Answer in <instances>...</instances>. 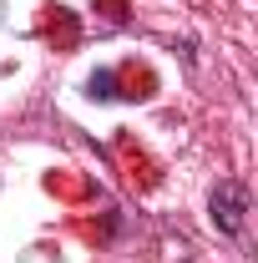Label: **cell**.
Instances as JSON below:
<instances>
[{
	"label": "cell",
	"instance_id": "7a4b0ae2",
	"mask_svg": "<svg viewBox=\"0 0 258 263\" xmlns=\"http://www.w3.org/2000/svg\"><path fill=\"white\" fill-rule=\"evenodd\" d=\"M91 97H117V91H112V71H101V76H91Z\"/></svg>",
	"mask_w": 258,
	"mask_h": 263
},
{
	"label": "cell",
	"instance_id": "6da1fadb",
	"mask_svg": "<svg viewBox=\"0 0 258 263\" xmlns=\"http://www.w3.org/2000/svg\"><path fill=\"white\" fill-rule=\"evenodd\" d=\"M208 218H213V228L223 233V238H238V233H243V218H248V182H238V177L213 182V193H208Z\"/></svg>",
	"mask_w": 258,
	"mask_h": 263
}]
</instances>
